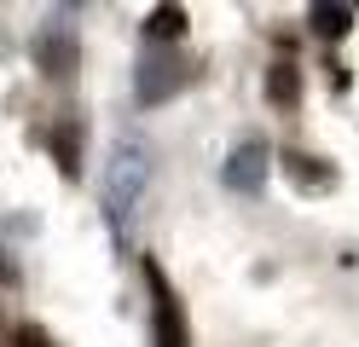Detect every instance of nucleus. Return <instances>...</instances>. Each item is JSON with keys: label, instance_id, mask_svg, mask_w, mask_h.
<instances>
[{"label": "nucleus", "instance_id": "nucleus-10", "mask_svg": "<svg viewBox=\"0 0 359 347\" xmlns=\"http://www.w3.org/2000/svg\"><path fill=\"white\" fill-rule=\"evenodd\" d=\"M284 174L302 179V185H313V191H319V185H336V174L330 168H313V156H302V151H284Z\"/></svg>", "mask_w": 359, "mask_h": 347}, {"label": "nucleus", "instance_id": "nucleus-2", "mask_svg": "<svg viewBox=\"0 0 359 347\" xmlns=\"http://www.w3.org/2000/svg\"><path fill=\"white\" fill-rule=\"evenodd\" d=\"M140 272H145V290H151V341L156 347H191V324H186V307H180L168 272L151 254L140 261Z\"/></svg>", "mask_w": 359, "mask_h": 347}, {"label": "nucleus", "instance_id": "nucleus-1", "mask_svg": "<svg viewBox=\"0 0 359 347\" xmlns=\"http://www.w3.org/2000/svg\"><path fill=\"white\" fill-rule=\"evenodd\" d=\"M145 179H151V151L140 139H116V151L104 162V208H110V226L128 231L133 208L145 197Z\"/></svg>", "mask_w": 359, "mask_h": 347}, {"label": "nucleus", "instance_id": "nucleus-5", "mask_svg": "<svg viewBox=\"0 0 359 347\" xmlns=\"http://www.w3.org/2000/svg\"><path fill=\"white\" fill-rule=\"evenodd\" d=\"M266 168H273V151H266V139H243V145L232 151L226 162V185L243 197H255L261 185H266Z\"/></svg>", "mask_w": 359, "mask_h": 347}, {"label": "nucleus", "instance_id": "nucleus-12", "mask_svg": "<svg viewBox=\"0 0 359 347\" xmlns=\"http://www.w3.org/2000/svg\"><path fill=\"white\" fill-rule=\"evenodd\" d=\"M0 347H6V336H0Z\"/></svg>", "mask_w": 359, "mask_h": 347}, {"label": "nucleus", "instance_id": "nucleus-4", "mask_svg": "<svg viewBox=\"0 0 359 347\" xmlns=\"http://www.w3.org/2000/svg\"><path fill=\"white\" fill-rule=\"evenodd\" d=\"M186 81H191V64L180 58V53H168V46H156V53L140 58V81H133V93H140V104H163Z\"/></svg>", "mask_w": 359, "mask_h": 347}, {"label": "nucleus", "instance_id": "nucleus-9", "mask_svg": "<svg viewBox=\"0 0 359 347\" xmlns=\"http://www.w3.org/2000/svg\"><path fill=\"white\" fill-rule=\"evenodd\" d=\"M180 29H186V12H180V6H151L145 12V35L151 41L168 46V41H180Z\"/></svg>", "mask_w": 359, "mask_h": 347}, {"label": "nucleus", "instance_id": "nucleus-7", "mask_svg": "<svg viewBox=\"0 0 359 347\" xmlns=\"http://www.w3.org/2000/svg\"><path fill=\"white\" fill-rule=\"evenodd\" d=\"M307 23H313V35H325V41H342V35L353 29V6H325V0H319V6L307 12Z\"/></svg>", "mask_w": 359, "mask_h": 347}, {"label": "nucleus", "instance_id": "nucleus-8", "mask_svg": "<svg viewBox=\"0 0 359 347\" xmlns=\"http://www.w3.org/2000/svg\"><path fill=\"white\" fill-rule=\"evenodd\" d=\"M266 99H273V104H284V110L302 99V69L290 64V58H284V64H273V76H266Z\"/></svg>", "mask_w": 359, "mask_h": 347}, {"label": "nucleus", "instance_id": "nucleus-6", "mask_svg": "<svg viewBox=\"0 0 359 347\" xmlns=\"http://www.w3.org/2000/svg\"><path fill=\"white\" fill-rule=\"evenodd\" d=\"M53 162H58V174L64 179H81V122H64V128H53Z\"/></svg>", "mask_w": 359, "mask_h": 347}, {"label": "nucleus", "instance_id": "nucleus-3", "mask_svg": "<svg viewBox=\"0 0 359 347\" xmlns=\"http://www.w3.org/2000/svg\"><path fill=\"white\" fill-rule=\"evenodd\" d=\"M35 69L47 81H70L81 69V29H76L70 12H53L47 23H41V35H35Z\"/></svg>", "mask_w": 359, "mask_h": 347}, {"label": "nucleus", "instance_id": "nucleus-11", "mask_svg": "<svg viewBox=\"0 0 359 347\" xmlns=\"http://www.w3.org/2000/svg\"><path fill=\"white\" fill-rule=\"evenodd\" d=\"M6 347H53V336L41 330V324H18V330L6 336Z\"/></svg>", "mask_w": 359, "mask_h": 347}]
</instances>
